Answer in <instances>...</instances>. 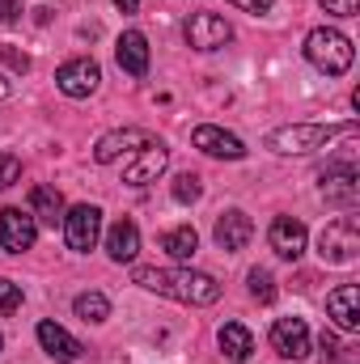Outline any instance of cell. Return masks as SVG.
<instances>
[{
	"label": "cell",
	"instance_id": "cell-31",
	"mask_svg": "<svg viewBox=\"0 0 360 364\" xmlns=\"http://www.w3.org/2000/svg\"><path fill=\"white\" fill-rule=\"evenodd\" d=\"M21 17V0H0V26H13Z\"/></svg>",
	"mask_w": 360,
	"mask_h": 364
},
{
	"label": "cell",
	"instance_id": "cell-11",
	"mask_svg": "<svg viewBox=\"0 0 360 364\" xmlns=\"http://www.w3.org/2000/svg\"><path fill=\"white\" fill-rule=\"evenodd\" d=\"M191 144H195L199 153H208V157H225V161H242V157H246V144H242L233 132L216 127V123L195 127V132H191Z\"/></svg>",
	"mask_w": 360,
	"mask_h": 364
},
{
	"label": "cell",
	"instance_id": "cell-5",
	"mask_svg": "<svg viewBox=\"0 0 360 364\" xmlns=\"http://www.w3.org/2000/svg\"><path fill=\"white\" fill-rule=\"evenodd\" d=\"M64 237H68V250L77 255H90L102 237V208L97 203H77L64 212Z\"/></svg>",
	"mask_w": 360,
	"mask_h": 364
},
{
	"label": "cell",
	"instance_id": "cell-30",
	"mask_svg": "<svg viewBox=\"0 0 360 364\" xmlns=\"http://www.w3.org/2000/svg\"><path fill=\"white\" fill-rule=\"evenodd\" d=\"M318 348H322V360H335V356H339V339H335L331 331L318 335Z\"/></svg>",
	"mask_w": 360,
	"mask_h": 364
},
{
	"label": "cell",
	"instance_id": "cell-8",
	"mask_svg": "<svg viewBox=\"0 0 360 364\" xmlns=\"http://www.w3.org/2000/svg\"><path fill=\"white\" fill-rule=\"evenodd\" d=\"M38 242V220L21 208H4L0 212V250L9 255H26Z\"/></svg>",
	"mask_w": 360,
	"mask_h": 364
},
{
	"label": "cell",
	"instance_id": "cell-28",
	"mask_svg": "<svg viewBox=\"0 0 360 364\" xmlns=\"http://www.w3.org/2000/svg\"><path fill=\"white\" fill-rule=\"evenodd\" d=\"M0 60H4L13 73H30V55H26V51H17V47H0Z\"/></svg>",
	"mask_w": 360,
	"mask_h": 364
},
{
	"label": "cell",
	"instance_id": "cell-25",
	"mask_svg": "<svg viewBox=\"0 0 360 364\" xmlns=\"http://www.w3.org/2000/svg\"><path fill=\"white\" fill-rule=\"evenodd\" d=\"M199 195H203L199 174H179V178H174V199H179V203H195Z\"/></svg>",
	"mask_w": 360,
	"mask_h": 364
},
{
	"label": "cell",
	"instance_id": "cell-22",
	"mask_svg": "<svg viewBox=\"0 0 360 364\" xmlns=\"http://www.w3.org/2000/svg\"><path fill=\"white\" fill-rule=\"evenodd\" d=\"M162 250L170 255V259H191L195 250H199V233L191 229V225H179V229H166L162 233Z\"/></svg>",
	"mask_w": 360,
	"mask_h": 364
},
{
	"label": "cell",
	"instance_id": "cell-4",
	"mask_svg": "<svg viewBox=\"0 0 360 364\" xmlns=\"http://www.w3.org/2000/svg\"><path fill=\"white\" fill-rule=\"evenodd\" d=\"M360 255V225L356 216H335L322 233H318V259L331 267H348Z\"/></svg>",
	"mask_w": 360,
	"mask_h": 364
},
{
	"label": "cell",
	"instance_id": "cell-1",
	"mask_svg": "<svg viewBox=\"0 0 360 364\" xmlns=\"http://www.w3.org/2000/svg\"><path fill=\"white\" fill-rule=\"evenodd\" d=\"M140 288L157 292V296H170L182 305H212L221 301V284L208 272H186V267H136L132 275Z\"/></svg>",
	"mask_w": 360,
	"mask_h": 364
},
{
	"label": "cell",
	"instance_id": "cell-2",
	"mask_svg": "<svg viewBox=\"0 0 360 364\" xmlns=\"http://www.w3.org/2000/svg\"><path fill=\"white\" fill-rule=\"evenodd\" d=\"M305 60H309L318 73H327V77H344V73L352 68L356 51H352V38H348L344 30L318 26V30H309V38H305Z\"/></svg>",
	"mask_w": 360,
	"mask_h": 364
},
{
	"label": "cell",
	"instance_id": "cell-6",
	"mask_svg": "<svg viewBox=\"0 0 360 364\" xmlns=\"http://www.w3.org/2000/svg\"><path fill=\"white\" fill-rule=\"evenodd\" d=\"M318 182H322L327 203H335V208H352L360 199V174L352 161H327L318 170Z\"/></svg>",
	"mask_w": 360,
	"mask_h": 364
},
{
	"label": "cell",
	"instance_id": "cell-35",
	"mask_svg": "<svg viewBox=\"0 0 360 364\" xmlns=\"http://www.w3.org/2000/svg\"><path fill=\"white\" fill-rule=\"evenodd\" d=\"M0 348H4V335H0Z\"/></svg>",
	"mask_w": 360,
	"mask_h": 364
},
{
	"label": "cell",
	"instance_id": "cell-29",
	"mask_svg": "<svg viewBox=\"0 0 360 364\" xmlns=\"http://www.w3.org/2000/svg\"><path fill=\"white\" fill-rule=\"evenodd\" d=\"M327 13H335V17H356V9H360V0H318Z\"/></svg>",
	"mask_w": 360,
	"mask_h": 364
},
{
	"label": "cell",
	"instance_id": "cell-20",
	"mask_svg": "<svg viewBox=\"0 0 360 364\" xmlns=\"http://www.w3.org/2000/svg\"><path fill=\"white\" fill-rule=\"evenodd\" d=\"M64 195L55 186H34L30 191V216L43 220V225H64Z\"/></svg>",
	"mask_w": 360,
	"mask_h": 364
},
{
	"label": "cell",
	"instance_id": "cell-15",
	"mask_svg": "<svg viewBox=\"0 0 360 364\" xmlns=\"http://www.w3.org/2000/svg\"><path fill=\"white\" fill-rule=\"evenodd\" d=\"M268 242L280 259H292V263H297V259L305 255V225H301L297 216H275L271 229H268Z\"/></svg>",
	"mask_w": 360,
	"mask_h": 364
},
{
	"label": "cell",
	"instance_id": "cell-24",
	"mask_svg": "<svg viewBox=\"0 0 360 364\" xmlns=\"http://www.w3.org/2000/svg\"><path fill=\"white\" fill-rule=\"evenodd\" d=\"M246 279H250V296H255V301H263V305H271V301H275V279H271V272L255 267Z\"/></svg>",
	"mask_w": 360,
	"mask_h": 364
},
{
	"label": "cell",
	"instance_id": "cell-3",
	"mask_svg": "<svg viewBox=\"0 0 360 364\" xmlns=\"http://www.w3.org/2000/svg\"><path fill=\"white\" fill-rule=\"evenodd\" d=\"M356 123H344V127H331V123H288V127H275L268 132V149L275 153H314V149H327L335 136H352Z\"/></svg>",
	"mask_w": 360,
	"mask_h": 364
},
{
	"label": "cell",
	"instance_id": "cell-17",
	"mask_svg": "<svg viewBox=\"0 0 360 364\" xmlns=\"http://www.w3.org/2000/svg\"><path fill=\"white\" fill-rule=\"evenodd\" d=\"M327 318H335L339 331H360V292L356 284H339L327 296Z\"/></svg>",
	"mask_w": 360,
	"mask_h": 364
},
{
	"label": "cell",
	"instance_id": "cell-34",
	"mask_svg": "<svg viewBox=\"0 0 360 364\" xmlns=\"http://www.w3.org/2000/svg\"><path fill=\"white\" fill-rule=\"evenodd\" d=\"M0 97H9V81L4 77H0Z\"/></svg>",
	"mask_w": 360,
	"mask_h": 364
},
{
	"label": "cell",
	"instance_id": "cell-33",
	"mask_svg": "<svg viewBox=\"0 0 360 364\" xmlns=\"http://www.w3.org/2000/svg\"><path fill=\"white\" fill-rule=\"evenodd\" d=\"M115 4H119L123 13H132V9H140V0H115Z\"/></svg>",
	"mask_w": 360,
	"mask_h": 364
},
{
	"label": "cell",
	"instance_id": "cell-27",
	"mask_svg": "<svg viewBox=\"0 0 360 364\" xmlns=\"http://www.w3.org/2000/svg\"><path fill=\"white\" fill-rule=\"evenodd\" d=\"M17 178H21V161H17L13 153H0V191L13 186Z\"/></svg>",
	"mask_w": 360,
	"mask_h": 364
},
{
	"label": "cell",
	"instance_id": "cell-10",
	"mask_svg": "<svg viewBox=\"0 0 360 364\" xmlns=\"http://www.w3.org/2000/svg\"><path fill=\"white\" fill-rule=\"evenodd\" d=\"M149 140H153V136H149L144 127H119V132H106V136L93 144V161H97V166H110V161H119L123 153H140Z\"/></svg>",
	"mask_w": 360,
	"mask_h": 364
},
{
	"label": "cell",
	"instance_id": "cell-7",
	"mask_svg": "<svg viewBox=\"0 0 360 364\" xmlns=\"http://www.w3.org/2000/svg\"><path fill=\"white\" fill-rule=\"evenodd\" d=\"M182 34H186V43L195 51H216V47H225L233 38V26L225 17H216V13H191L186 26H182Z\"/></svg>",
	"mask_w": 360,
	"mask_h": 364
},
{
	"label": "cell",
	"instance_id": "cell-18",
	"mask_svg": "<svg viewBox=\"0 0 360 364\" xmlns=\"http://www.w3.org/2000/svg\"><path fill=\"white\" fill-rule=\"evenodd\" d=\"M106 255L115 259V263H132L136 255H140V229H136V220H115L110 229H106Z\"/></svg>",
	"mask_w": 360,
	"mask_h": 364
},
{
	"label": "cell",
	"instance_id": "cell-13",
	"mask_svg": "<svg viewBox=\"0 0 360 364\" xmlns=\"http://www.w3.org/2000/svg\"><path fill=\"white\" fill-rule=\"evenodd\" d=\"M271 348L284 356V360H305L309 356V326L301 318H280L271 326Z\"/></svg>",
	"mask_w": 360,
	"mask_h": 364
},
{
	"label": "cell",
	"instance_id": "cell-9",
	"mask_svg": "<svg viewBox=\"0 0 360 364\" xmlns=\"http://www.w3.org/2000/svg\"><path fill=\"white\" fill-rule=\"evenodd\" d=\"M97 81H102V68L93 64L90 55H77V60L60 64V73H55V85H60V93H68V97H90L97 90Z\"/></svg>",
	"mask_w": 360,
	"mask_h": 364
},
{
	"label": "cell",
	"instance_id": "cell-32",
	"mask_svg": "<svg viewBox=\"0 0 360 364\" xmlns=\"http://www.w3.org/2000/svg\"><path fill=\"white\" fill-rule=\"evenodd\" d=\"M229 4H238L242 13H255V17H259V13H268V9H271V0H229Z\"/></svg>",
	"mask_w": 360,
	"mask_h": 364
},
{
	"label": "cell",
	"instance_id": "cell-19",
	"mask_svg": "<svg viewBox=\"0 0 360 364\" xmlns=\"http://www.w3.org/2000/svg\"><path fill=\"white\" fill-rule=\"evenodd\" d=\"M38 343H43V352L51 356V360H60V364H73L77 356H81V343L64 331V326H55V322H38Z\"/></svg>",
	"mask_w": 360,
	"mask_h": 364
},
{
	"label": "cell",
	"instance_id": "cell-16",
	"mask_svg": "<svg viewBox=\"0 0 360 364\" xmlns=\"http://www.w3.org/2000/svg\"><path fill=\"white\" fill-rule=\"evenodd\" d=\"M115 60L127 77H144L149 73V38L140 30H123L119 34V47H115Z\"/></svg>",
	"mask_w": 360,
	"mask_h": 364
},
{
	"label": "cell",
	"instance_id": "cell-26",
	"mask_svg": "<svg viewBox=\"0 0 360 364\" xmlns=\"http://www.w3.org/2000/svg\"><path fill=\"white\" fill-rule=\"evenodd\" d=\"M21 309V288L13 279H0V314H13Z\"/></svg>",
	"mask_w": 360,
	"mask_h": 364
},
{
	"label": "cell",
	"instance_id": "cell-14",
	"mask_svg": "<svg viewBox=\"0 0 360 364\" xmlns=\"http://www.w3.org/2000/svg\"><path fill=\"white\" fill-rule=\"evenodd\" d=\"M170 166V149L162 144V140H149L144 149H140V157L123 170V182L127 186H149V182H157V174Z\"/></svg>",
	"mask_w": 360,
	"mask_h": 364
},
{
	"label": "cell",
	"instance_id": "cell-21",
	"mask_svg": "<svg viewBox=\"0 0 360 364\" xmlns=\"http://www.w3.org/2000/svg\"><path fill=\"white\" fill-rule=\"evenodd\" d=\"M216 339H221V352H225L233 364L250 360V352H255V335H250L242 322H225V326L216 331Z\"/></svg>",
	"mask_w": 360,
	"mask_h": 364
},
{
	"label": "cell",
	"instance_id": "cell-12",
	"mask_svg": "<svg viewBox=\"0 0 360 364\" xmlns=\"http://www.w3.org/2000/svg\"><path fill=\"white\" fill-rule=\"evenodd\" d=\"M212 237H216V246H221L225 255H238V250H246V246H250V237H255V225H250V216H246V212L229 208V212H221V216H216V229H212Z\"/></svg>",
	"mask_w": 360,
	"mask_h": 364
},
{
	"label": "cell",
	"instance_id": "cell-23",
	"mask_svg": "<svg viewBox=\"0 0 360 364\" xmlns=\"http://www.w3.org/2000/svg\"><path fill=\"white\" fill-rule=\"evenodd\" d=\"M73 309H77L81 322H106V318H110V301H106L102 292H81V296L73 301Z\"/></svg>",
	"mask_w": 360,
	"mask_h": 364
}]
</instances>
